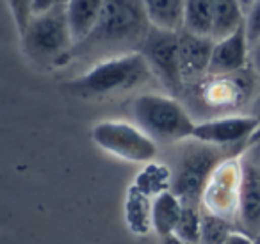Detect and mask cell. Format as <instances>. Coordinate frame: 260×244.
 Here are the masks:
<instances>
[{"label": "cell", "mask_w": 260, "mask_h": 244, "mask_svg": "<svg viewBox=\"0 0 260 244\" xmlns=\"http://www.w3.org/2000/svg\"><path fill=\"white\" fill-rule=\"evenodd\" d=\"M59 4H64V2H61V0H36V4H34V15L45 13Z\"/></svg>", "instance_id": "cell-26"}, {"label": "cell", "mask_w": 260, "mask_h": 244, "mask_svg": "<svg viewBox=\"0 0 260 244\" xmlns=\"http://www.w3.org/2000/svg\"><path fill=\"white\" fill-rule=\"evenodd\" d=\"M132 116L157 144L191 139L198 123L177 97L159 93H143L136 97L132 102Z\"/></svg>", "instance_id": "cell-3"}, {"label": "cell", "mask_w": 260, "mask_h": 244, "mask_svg": "<svg viewBox=\"0 0 260 244\" xmlns=\"http://www.w3.org/2000/svg\"><path fill=\"white\" fill-rule=\"evenodd\" d=\"M224 244H255L246 232H232Z\"/></svg>", "instance_id": "cell-27"}, {"label": "cell", "mask_w": 260, "mask_h": 244, "mask_svg": "<svg viewBox=\"0 0 260 244\" xmlns=\"http://www.w3.org/2000/svg\"><path fill=\"white\" fill-rule=\"evenodd\" d=\"M223 148L191 139L182 141L177 161L171 169V191L182 200L184 205L202 207V196L207 182L216 168L224 161Z\"/></svg>", "instance_id": "cell-4"}, {"label": "cell", "mask_w": 260, "mask_h": 244, "mask_svg": "<svg viewBox=\"0 0 260 244\" xmlns=\"http://www.w3.org/2000/svg\"><path fill=\"white\" fill-rule=\"evenodd\" d=\"M22 50L40 68H57L72 57L75 41L66 20L64 4L34 15L27 29L20 34Z\"/></svg>", "instance_id": "cell-2"}, {"label": "cell", "mask_w": 260, "mask_h": 244, "mask_svg": "<svg viewBox=\"0 0 260 244\" xmlns=\"http://www.w3.org/2000/svg\"><path fill=\"white\" fill-rule=\"evenodd\" d=\"M182 210H184V203L171 189L159 194L153 200V230L160 237L173 233L182 216Z\"/></svg>", "instance_id": "cell-18"}, {"label": "cell", "mask_w": 260, "mask_h": 244, "mask_svg": "<svg viewBox=\"0 0 260 244\" xmlns=\"http://www.w3.org/2000/svg\"><path fill=\"white\" fill-rule=\"evenodd\" d=\"M237 216L246 233L260 232V162L251 155L242 157V186Z\"/></svg>", "instance_id": "cell-13"}, {"label": "cell", "mask_w": 260, "mask_h": 244, "mask_svg": "<svg viewBox=\"0 0 260 244\" xmlns=\"http://www.w3.org/2000/svg\"><path fill=\"white\" fill-rule=\"evenodd\" d=\"M123 212H125L126 228L134 235H148L153 230V198L139 191L134 184L126 191Z\"/></svg>", "instance_id": "cell-15"}, {"label": "cell", "mask_w": 260, "mask_h": 244, "mask_svg": "<svg viewBox=\"0 0 260 244\" xmlns=\"http://www.w3.org/2000/svg\"><path fill=\"white\" fill-rule=\"evenodd\" d=\"M246 30L251 45L260 40V0H255L249 11L246 13Z\"/></svg>", "instance_id": "cell-24"}, {"label": "cell", "mask_w": 260, "mask_h": 244, "mask_svg": "<svg viewBox=\"0 0 260 244\" xmlns=\"http://www.w3.org/2000/svg\"><path fill=\"white\" fill-rule=\"evenodd\" d=\"M104 6L105 0H64L66 20L75 47L82 45L96 29Z\"/></svg>", "instance_id": "cell-14"}, {"label": "cell", "mask_w": 260, "mask_h": 244, "mask_svg": "<svg viewBox=\"0 0 260 244\" xmlns=\"http://www.w3.org/2000/svg\"><path fill=\"white\" fill-rule=\"evenodd\" d=\"M232 232L234 230L230 228V221L228 219L203 210L198 244H224Z\"/></svg>", "instance_id": "cell-21"}, {"label": "cell", "mask_w": 260, "mask_h": 244, "mask_svg": "<svg viewBox=\"0 0 260 244\" xmlns=\"http://www.w3.org/2000/svg\"><path fill=\"white\" fill-rule=\"evenodd\" d=\"M246 72V70H244ZM244 72L234 75H209L196 84L200 100L212 111H232L246 100L249 80Z\"/></svg>", "instance_id": "cell-11"}, {"label": "cell", "mask_w": 260, "mask_h": 244, "mask_svg": "<svg viewBox=\"0 0 260 244\" xmlns=\"http://www.w3.org/2000/svg\"><path fill=\"white\" fill-rule=\"evenodd\" d=\"M251 72L260 80V40L251 45Z\"/></svg>", "instance_id": "cell-25"}, {"label": "cell", "mask_w": 260, "mask_h": 244, "mask_svg": "<svg viewBox=\"0 0 260 244\" xmlns=\"http://www.w3.org/2000/svg\"><path fill=\"white\" fill-rule=\"evenodd\" d=\"M150 22L143 0H105L100 22L82 45L89 47H116L123 43H143ZM80 47V45H79Z\"/></svg>", "instance_id": "cell-5"}, {"label": "cell", "mask_w": 260, "mask_h": 244, "mask_svg": "<svg viewBox=\"0 0 260 244\" xmlns=\"http://www.w3.org/2000/svg\"><path fill=\"white\" fill-rule=\"evenodd\" d=\"M139 52L146 59L153 79L171 95L178 97L184 93V79L180 72V55H178V33L150 29L143 40Z\"/></svg>", "instance_id": "cell-7"}, {"label": "cell", "mask_w": 260, "mask_h": 244, "mask_svg": "<svg viewBox=\"0 0 260 244\" xmlns=\"http://www.w3.org/2000/svg\"><path fill=\"white\" fill-rule=\"evenodd\" d=\"M246 25V11L239 0H214V40L230 36L237 29Z\"/></svg>", "instance_id": "cell-17"}, {"label": "cell", "mask_w": 260, "mask_h": 244, "mask_svg": "<svg viewBox=\"0 0 260 244\" xmlns=\"http://www.w3.org/2000/svg\"><path fill=\"white\" fill-rule=\"evenodd\" d=\"M214 23V0H185V27L196 34L210 36Z\"/></svg>", "instance_id": "cell-20"}, {"label": "cell", "mask_w": 260, "mask_h": 244, "mask_svg": "<svg viewBox=\"0 0 260 244\" xmlns=\"http://www.w3.org/2000/svg\"><path fill=\"white\" fill-rule=\"evenodd\" d=\"M200 208L202 207L184 205V210H182V216L178 219V225L173 232L189 244L200 242V230H202V214H203V212H200Z\"/></svg>", "instance_id": "cell-22"}, {"label": "cell", "mask_w": 260, "mask_h": 244, "mask_svg": "<svg viewBox=\"0 0 260 244\" xmlns=\"http://www.w3.org/2000/svg\"><path fill=\"white\" fill-rule=\"evenodd\" d=\"M153 79L146 59L139 50L121 52L100 59L82 75L68 82L75 95L84 98H102L125 93Z\"/></svg>", "instance_id": "cell-1"}, {"label": "cell", "mask_w": 260, "mask_h": 244, "mask_svg": "<svg viewBox=\"0 0 260 244\" xmlns=\"http://www.w3.org/2000/svg\"><path fill=\"white\" fill-rule=\"evenodd\" d=\"M253 114L256 116V118H260V91H258V95H256V98H255V112Z\"/></svg>", "instance_id": "cell-29"}, {"label": "cell", "mask_w": 260, "mask_h": 244, "mask_svg": "<svg viewBox=\"0 0 260 244\" xmlns=\"http://www.w3.org/2000/svg\"><path fill=\"white\" fill-rule=\"evenodd\" d=\"M216 40L212 36L191 33L182 29L178 33V55H180V72L184 86H196L209 77L210 61Z\"/></svg>", "instance_id": "cell-10"}, {"label": "cell", "mask_w": 260, "mask_h": 244, "mask_svg": "<svg viewBox=\"0 0 260 244\" xmlns=\"http://www.w3.org/2000/svg\"><path fill=\"white\" fill-rule=\"evenodd\" d=\"M248 65H251V43L246 25L230 36L216 40L209 75H234L244 72Z\"/></svg>", "instance_id": "cell-12"}, {"label": "cell", "mask_w": 260, "mask_h": 244, "mask_svg": "<svg viewBox=\"0 0 260 244\" xmlns=\"http://www.w3.org/2000/svg\"><path fill=\"white\" fill-rule=\"evenodd\" d=\"M160 239H162V244H189L184 239H180L177 233H170V235H164Z\"/></svg>", "instance_id": "cell-28"}, {"label": "cell", "mask_w": 260, "mask_h": 244, "mask_svg": "<svg viewBox=\"0 0 260 244\" xmlns=\"http://www.w3.org/2000/svg\"><path fill=\"white\" fill-rule=\"evenodd\" d=\"M260 129V118L255 114H221L196 123L192 137L219 148L249 143Z\"/></svg>", "instance_id": "cell-9"}, {"label": "cell", "mask_w": 260, "mask_h": 244, "mask_svg": "<svg viewBox=\"0 0 260 244\" xmlns=\"http://www.w3.org/2000/svg\"><path fill=\"white\" fill-rule=\"evenodd\" d=\"M91 137L105 154L136 164L152 162L159 151V144L138 123L125 119L98 121L91 130Z\"/></svg>", "instance_id": "cell-6"}, {"label": "cell", "mask_w": 260, "mask_h": 244, "mask_svg": "<svg viewBox=\"0 0 260 244\" xmlns=\"http://www.w3.org/2000/svg\"><path fill=\"white\" fill-rule=\"evenodd\" d=\"M150 27L180 33L185 27V0H143Z\"/></svg>", "instance_id": "cell-16"}, {"label": "cell", "mask_w": 260, "mask_h": 244, "mask_svg": "<svg viewBox=\"0 0 260 244\" xmlns=\"http://www.w3.org/2000/svg\"><path fill=\"white\" fill-rule=\"evenodd\" d=\"M171 180H173L171 169L166 164L152 161V162H146L141 171L136 175L134 186L155 200L159 194L171 189Z\"/></svg>", "instance_id": "cell-19"}, {"label": "cell", "mask_w": 260, "mask_h": 244, "mask_svg": "<svg viewBox=\"0 0 260 244\" xmlns=\"http://www.w3.org/2000/svg\"><path fill=\"white\" fill-rule=\"evenodd\" d=\"M239 2H241V4H242V8H244V11L248 13V11H249V8H251V6H253V2H255V0H239Z\"/></svg>", "instance_id": "cell-30"}, {"label": "cell", "mask_w": 260, "mask_h": 244, "mask_svg": "<svg viewBox=\"0 0 260 244\" xmlns=\"http://www.w3.org/2000/svg\"><path fill=\"white\" fill-rule=\"evenodd\" d=\"M34 4H36V0H8L13 25L18 30V36L27 29L30 20L34 18Z\"/></svg>", "instance_id": "cell-23"}, {"label": "cell", "mask_w": 260, "mask_h": 244, "mask_svg": "<svg viewBox=\"0 0 260 244\" xmlns=\"http://www.w3.org/2000/svg\"><path fill=\"white\" fill-rule=\"evenodd\" d=\"M241 186L242 157H226L207 182L202 196V208L232 221L239 214Z\"/></svg>", "instance_id": "cell-8"}]
</instances>
